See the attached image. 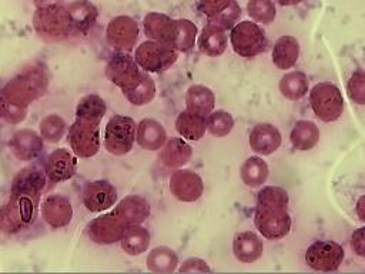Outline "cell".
<instances>
[{"instance_id": "1", "label": "cell", "mask_w": 365, "mask_h": 274, "mask_svg": "<svg viewBox=\"0 0 365 274\" xmlns=\"http://www.w3.org/2000/svg\"><path fill=\"white\" fill-rule=\"evenodd\" d=\"M288 204V193L279 186H265L258 191L254 224L264 238L281 240L288 235L292 225Z\"/></svg>"}, {"instance_id": "2", "label": "cell", "mask_w": 365, "mask_h": 274, "mask_svg": "<svg viewBox=\"0 0 365 274\" xmlns=\"http://www.w3.org/2000/svg\"><path fill=\"white\" fill-rule=\"evenodd\" d=\"M40 196L41 190L11 186L9 200L0 207V231L14 234L30 227L37 217Z\"/></svg>"}, {"instance_id": "3", "label": "cell", "mask_w": 365, "mask_h": 274, "mask_svg": "<svg viewBox=\"0 0 365 274\" xmlns=\"http://www.w3.org/2000/svg\"><path fill=\"white\" fill-rule=\"evenodd\" d=\"M47 76L40 67H27L13 77L0 91L10 106L27 108L30 103L40 98L47 90Z\"/></svg>"}, {"instance_id": "4", "label": "cell", "mask_w": 365, "mask_h": 274, "mask_svg": "<svg viewBox=\"0 0 365 274\" xmlns=\"http://www.w3.org/2000/svg\"><path fill=\"white\" fill-rule=\"evenodd\" d=\"M33 27L44 40H61L74 31L67 7L60 4L41 6L34 11Z\"/></svg>"}, {"instance_id": "5", "label": "cell", "mask_w": 365, "mask_h": 274, "mask_svg": "<svg viewBox=\"0 0 365 274\" xmlns=\"http://www.w3.org/2000/svg\"><path fill=\"white\" fill-rule=\"evenodd\" d=\"M309 106L317 118L324 123H332L344 113V97L335 84L322 81L309 90Z\"/></svg>"}, {"instance_id": "6", "label": "cell", "mask_w": 365, "mask_h": 274, "mask_svg": "<svg viewBox=\"0 0 365 274\" xmlns=\"http://www.w3.org/2000/svg\"><path fill=\"white\" fill-rule=\"evenodd\" d=\"M230 41L234 53L244 59H252L264 53L268 41L264 30L250 20H244L231 27Z\"/></svg>"}, {"instance_id": "7", "label": "cell", "mask_w": 365, "mask_h": 274, "mask_svg": "<svg viewBox=\"0 0 365 274\" xmlns=\"http://www.w3.org/2000/svg\"><path fill=\"white\" fill-rule=\"evenodd\" d=\"M178 51L161 41L147 40L137 46L134 51V59L140 68L147 73H163L167 71L178 59Z\"/></svg>"}, {"instance_id": "8", "label": "cell", "mask_w": 365, "mask_h": 274, "mask_svg": "<svg viewBox=\"0 0 365 274\" xmlns=\"http://www.w3.org/2000/svg\"><path fill=\"white\" fill-rule=\"evenodd\" d=\"M137 123L127 116H113L104 128V147L114 156H124L131 151L135 141Z\"/></svg>"}, {"instance_id": "9", "label": "cell", "mask_w": 365, "mask_h": 274, "mask_svg": "<svg viewBox=\"0 0 365 274\" xmlns=\"http://www.w3.org/2000/svg\"><path fill=\"white\" fill-rule=\"evenodd\" d=\"M73 153L80 158H90L100 150V123L76 118L67 133Z\"/></svg>"}, {"instance_id": "10", "label": "cell", "mask_w": 365, "mask_h": 274, "mask_svg": "<svg viewBox=\"0 0 365 274\" xmlns=\"http://www.w3.org/2000/svg\"><path fill=\"white\" fill-rule=\"evenodd\" d=\"M345 257L342 245L332 240H317L305 251V263L309 268L322 273L336 271Z\"/></svg>"}, {"instance_id": "11", "label": "cell", "mask_w": 365, "mask_h": 274, "mask_svg": "<svg viewBox=\"0 0 365 274\" xmlns=\"http://www.w3.org/2000/svg\"><path fill=\"white\" fill-rule=\"evenodd\" d=\"M141 73L143 71L140 70L134 56L128 54L127 51L114 53L106 66L107 78L118 88H121L123 93L137 86Z\"/></svg>"}, {"instance_id": "12", "label": "cell", "mask_w": 365, "mask_h": 274, "mask_svg": "<svg viewBox=\"0 0 365 274\" xmlns=\"http://www.w3.org/2000/svg\"><path fill=\"white\" fill-rule=\"evenodd\" d=\"M138 24L130 16H117L110 20L106 36L108 44L117 51H130L134 49L138 39Z\"/></svg>"}, {"instance_id": "13", "label": "cell", "mask_w": 365, "mask_h": 274, "mask_svg": "<svg viewBox=\"0 0 365 274\" xmlns=\"http://www.w3.org/2000/svg\"><path fill=\"white\" fill-rule=\"evenodd\" d=\"M170 193L182 203H194L204 193V181L200 174L187 168H175L170 176Z\"/></svg>"}, {"instance_id": "14", "label": "cell", "mask_w": 365, "mask_h": 274, "mask_svg": "<svg viewBox=\"0 0 365 274\" xmlns=\"http://www.w3.org/2000/svg\"><path fill=\"white\" fill-rule=\"evenodd\" d=\"M127 225L111 211L94 218L87 225V234L97 244H113L120 241Z\"/></svg>"}, {"instance_id": "15", "label": "cell", "mask_w": 365, "mask_h": 274, "mask_svg": "<svg viewBox=\"0 0 365 274\" xmlns=\"http://www.w3.org/2000/svg\"><path fill=\"white\" fill-rule=\"evenodd\" d=\"M117 201V190L104 180L90 181L83 190V204L91 213H101L113 207Z\"/></svg>"}, {"instance_id": "16", "label": "cell", "mask_w": 365, "mask_h": 274, "mask_svg": "<svg viewBox=\"0 0 365 274\" xmlns=\"http://www.w3.org/2000/svg\"><path fill=\"white\" fill-rule=\"evenodd\" d=\"M251 150L258 156H269L275 153L281 143V131L271 123H257L248 136Z\"/></svg>"}, {"instance_id": "17", "label": "cell", "mask_w": 365, "mask_h": 274, "mask_svg": "<svg viewBox=\"0 0 365 274\" xmlns=\"http://www.w3.org/2000/svg\"><path fill=\"white\" fill-rule=\"evenodd\" d=\"M44 171L50 181L70 180L77 171V158L68 150L57 148L47 156Z\"/></svg>"}, {"instance_id": "18", "label": "cell", "mask_w": 365, "mask_h": 274, "mask_svg": "<svg viewBox=\"0 0 365 274\" xmlns=\"http://www.w3.org/2000/svg\"><path fill=\"white\" fill-rule=\"evenodd\" d=\"M200 9L210 17L211 23L224 30L231 29L241 13L235 0H200Z\"/></svg>"}, {"instance_id": "19", "label": "cell", "mask_w": 365, "mask_h": 274, "mask_svg": "<svg viewBox=\"0 0 365 274\" xmlns=\"http://www.w3.org/2000/svg\"><path fill=\"white\" fill-rule=\"evenodd\" d=\"M41 215L51 228L66 227L73 218L71 203L64 196L51 194L41 204Z\"/></svg>"}, {"instance_id": "20", "label": "cell", "mask_w": 365, "mask_h": 274, "mask_svg": "<svg viewBox=\"0 0 365 274\" xmlns=\"http://www.w3.org/2000/svg\"><path fill=\"white\" fill-rule=\"evenodd\" d=\"M143 29H144V34L150 40H155V41H161L173 46L175 30H177V20L171 19L167 14L153 11L144 17Z\"/></svg>"}, {"instance_id": "21", "label": "cell", "mask_w": 365, "mask_h": 274, "mask_svg": "<svg viewBox=\"0 0 365 274\" xmlns=\"http://www.w3.org/2000/svg\"><path fill=\"white\" fill-rule=\"evenodd\" d=\"M150 204L144 197L131 194L120 200L114 207L113 213L128 227L134 224H141L150 215Z\"/></svg>"}, {"instance_id": "22", "label": "cell", "mask_w": 365, "mask_h": 274, "mask_svg": "<svg viewBox=\"0 0 365 274\" xmlns=\"http://www.w3.org/2000/svg\"><path fill=\"white\" fill-rule=\"evenodd\" d=\"M227 46L228 36L225 34V30L211 21L202 27L197 39L198 51L207 57L221 56L227 50Z\"/></svg>"}, {"instance_id": "23", "label": "cell", "mask_w": 365, "mask_h": 274, "mask_svg": "<svg viewBox=\"0 0 365 274\" xmlns=\"http://www.w3.org/2000/svg\"><path fill=\"white\" fill-rule=\"evenodd\" d=\"M135 141L141 148L155 151L160 150L167 141V131L160 121L147 117L137 124Z\"/></svg>"}, {"instance_id": "24", "label": "cell", "mask_w": 365, "mask_h": 274, "mask_svg": "<svg viewBox=\"0 0 365 274\" xmlns=\"http://www.w3.org/2000/svg\"><path fill=\"white\" fill-rule=\"evenodd\" d=\"M192 157V147L182 137L168 138L160 148V161L170 168H180L185 166Z\"/></svg>"}, {"instance_id": "25", "label": "cell", "mask_w": 365, "mask_h": 274, "mask_svg": "<svg viewBox=\"0 0 365 274\" xmlns=\"http://www.w3.org/2000/svg\"><path fill=\"white\" fill-rule=\"evenodd\" d=\"M264 251V244L259 235L252 231L238 233L232 240V254L244 264L255 263L261 258Z\"/></svg>"}, {"instance_id": "26", "label": "cell", "mask_w": 365, "mask_h": 274, "mask_svg": "<svg viewBox=\"0 0 365 274\" xmlns=\"http://www.w3.org/2000/svg\"><path fill=\"white\" fill-rule=\"evenodd\" d=\"M10 148L19 160H34L43 150V140L33 130H19L10 140Z\"/></svg>"}, {"instance_id": "27", "label": "cell", "mask_w": 365, "mask_h": 274, "mask_svg": "<svg viewBox=\"0 0 365 274\" xmlns=\"http://www.w3.org/2000/svg\"><path fill=\"white\" fill-rule=\"evenodd\" d=\"M299 57V43L292 36H281L272 46L271 59L277 68L289 70L292 68Z\"/></svg>"}, {"instance_id": "28", "label": "cell", "mask_w": 365, "mask_h": 274, "mask_svg": "<svg viewBox=\"0 0 365 274\" xmlns=\"http://www.w3.org/2000/svg\"><path fill=\"white\" fill-rule=\"evenodd\" d=\"M215 106L214 91L204 84H192L185 91V107L187 110L207 117Z\"/></svg>"}, {"instance_id": "29", "label": "cell", "mask_w": 365, "mask_h": 274, "mask_svg": "<svg viewBox=\"0 0 365 274\" xmlns=\"http://www.w3.org/2000/svg\"><path fill=\"white\" fill-rule=\"evenodd\" d=\"M319 128L311 120H298L289 133V141L298 151H308L319 141Z\"/></svg>"}, {"instance_id": "30", "label": "cell", "mask_w": 365, "mask_h": 274, "mask_svg": "<svg viewBox=\"0 0 365 274\" xmlns=\"http://www.w3.org/2000/svg\"><path fill=\"white\" fill-rule=\"evenodd\" d=\"M175 130L187 141H198L207 131L205 117L185 108L175 118Z\"/></svg>"}, {"instance_id": "31", "label": "cell", "mask_w": 365, "mask_h": 274, "mask_svg": "<svg viewBox=\"0 0 365 274\" xmlns=\"http://www.w3.org/2000/svg\"><path fill=\"white\" fill-rule=\"evenodd\" d=\"M269 176V167L258 154L248 157L240 167L241 181L251 188L262 186Z\"/></svg>"}, {"instance_id": "32", "label": "cell", "mask_w": 365, "mask_h": 274, "mask_svg": "<svg viewBox=\"0 0 365 274\" xmlns=\"http://www.w3.org/2000/svg\"><path fill=\"white\" fill-rule=\"evenodd\" d=\"M121 248L130 255H140L148 250L150 233L140 224L128 225L120 238Z\"/></svg>"}, {"instance_id": "33", "label": "cell", "mask_w": 365, "mask_h": 274, "mask_svg": "<svg viewBox=\"0 0 365 274\" xmlns=\"http://www.w3.org/2000/svg\"><path fill=\"white\" fill-rule=\"evenodd\" d=\"M278 88L285 98L291 101H298L309 90L308 77L302 71H289L281 77Z\"/></svg>"}, {"instance_id": "34", "label": "cell", "mask_w": 365, "mask_h": 274, "mask_svg": "<svg viewBox=\"0 0 365 274\" xmlns=\"http://www.w3.org/2000/svg\"><path fill=\"white\" fill-rule=\"evenodd\" d=\"M177 265L178 255L170 247L158 245L147 255V268L153 273H173L177 270Z\"/></svg>"}, {"instance_id": "35", "label": "cell", "mask_w": 365, "mask_h": 274, "mask_svg": "<svg viewBox=\"0 0 365 274\" xmlns=\"http://www.w3.org/2000/svg\"><path fill=\"white\" fill-rule=\"evenodd\" d=\"M106 111H107L106 101L98 94H86L77 103L76 118L101 123V118L104 117Z\"/></svg>"}, {"instance_id": "36", "label": "cell", "mask_w": 365, "mask_h": 274, "mask_svg": "<svg viewBox=\"0 0 365 274\" xmlns=\"http://www.w3.org/2000/svg\"><path fill=\"white\" fill-rule=\"evenodd\" d=\"M71 20H73V26H74V31H86L88 30L97 17V10L96 7L86 1V0H78L71 3L67 7Z\"/></svg>"}, {"instance_id": "37", "label": "cell", "mask_w": 365, "mask_h": 274, "mask_svg": "<svg viewBox=\"0 0 365 274\" xmlns=\"http://www.w3.org/2000/svg\"><path fill=\"white\" fill-rule=\"evenodd\" d=\"M123 94L133 106H145L155 97V83L147 71H143L137 86Z\"/></svg>"}, {"instance_id": "38", "label": "cell", "mask_w": 365, "mask_h": 274, "mask_svg": "<svg viewBox=\"0 0 365 274\" xmlns=\"http://www.w3.org/2000/svg\"><path fill=\"white\" fill-rule=\"evenodd\" d=\"M197 34L198 29L192 21L187 19H178L173 47L181 53L190 51L197 41Z\"/></svg>"}, {"instance_id": "39", "label": "cell", "mask_w": 365, "mask_h": 274, "mask_svg": "<svg viewBox=\"0 0 365 274\" xmlns=\"http://www.w3.org/2000/svg\"><path fill=\"white\" fill-rule=\"evenodd\" d=\"M234 117L225 110H212L205 117L207 131L214 137H225L234 128Z\"/></svg>"}, {"instance_id": "40", "label": "cell", "mask_w": 365, "mask_h": 274, "mask_svg": "<svg viewBox=\"0 0 365 274\" xmlns=\"http://www.w3.org/2000/svg\"><path fill=\"white\" fill-rule=\"evenodd\" d=\"M247 13L255 23L271 24L277 16V7L272 0H248Z\"/></svg>"}, {"instance_id": "41", "label": "cell", "mask_w": 365, "mask_h": 274, "mask_svg": "<svg viewBox=\"0 0 365 274\" xmlns=\"http://www.w3.org/2000/svg\"><path fill=\"white\" fill-rule=\"evenodd\" d=\"M67 124L64 121V118H61L57 114H50L47 117H44L40 121V133L41 137L48 141V143H56L58 141L64 133H66Z\"/></svg>"}, {"instance_id": "42", "label": "cell", "mask_w": 365, "mask_h": 274, "mask_svg": "<svg viewBox=\"0 0 365 274\" xmlns=\"http://www.w3.org/2000/svg\"><path fill=\"white\" fill-rule=\"evenodd\" d=\"M346 93L351 101L365 106V70H356L346 81Z\"/></svg>"}, {"instance_id": "43", "label": "cell", "mask_w": 365, "mask_h": 274, "mask_svg": "<svg viewBox=\"0 0 365 274\" xmlns=\"http://www.w3.org/2000/svg\"><path fill=\"white\" fill-rule=\"evenodd\" d=\"M180 273H210L211 268L210 265L198 257H190L181 263L178 267Z\"/></svg>"}, {"instance_id": "44", "label": "cell", "mask_w": 365, "mask_h": 274, "mask_svg": "<svg viewBox=\"0 0 365 274\" xmlns=\"http://www.w3.org/2000/svg\"><path fill=\"white\" fill-rule=\"evenodd\" d=\"M349 245H351V250L354 251L355 255L365 258V225L356 228L351 234Z\"/></svg>"}, {"instance_id": "45", "label": "cell", "mask_w": 365, "mask_h": 274, "mask_svg": "<svg viewBox=\"0 0 365 274\" xmlns=\"http://www.w3.org/2000/svg\"><path fill=\"white\" fill-rule=\"evenodd\" d=\"M355 213L361 221H365V194L358 198L355 206Z\"/></svg>"}, {"instance_id": "46", "label": "cell", "mask_w": 365, "mask_h": 274, "mask_svg": "<svg viewBox=\"0 0 365 274\" xmlns=\"http://www.w3.org/2000/svg\"><path fill=\"white\" fill-rule=\"evenodd\" d=\"M9 110V103L6 101V98L0 94V118H4V116L7 114Z\"/></svg>"}, {"instance_id": "47", "label": "cell", "mask_w": 365, "mask_h": 274, "mask_svg": "<svg viewBox=\"0 0 365 274\" xmlns=\"http://www.w3.org/2000/svg\"><path fill=\"white\" fill-rule=\"evenodd\" d=\"M281 6H295V4H298V3H301V1H304V0H277Z\"/></svg>"}, {"instance_id": "48", "label": "cell", "mask_w": 365, "mask_h": 274, "mask_svg": "<svg viewBox=\"0 0 365 274\" xmlns=\"http://www.w3.org/2000/svg\"><path fill=\"white\" fill-rule=\"evenodd\" d=\"M36 1H47V0H36Z\"/></svg>"}]
</instances>
